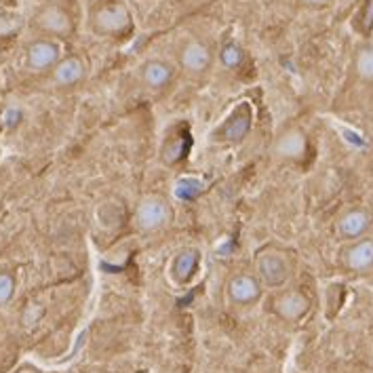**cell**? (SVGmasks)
<instances>
[{
	"label": "cell",
	"instance_id": "6da1fadb",
	"mask_svg": "<svg viewBox=\"0 0 373 373\" xmlns=\"http://www.w3.org/2000/svg\"><path fill=\"white\" fill-rule=\"evenodd\" d=\"M131 25H133L131 8L120 0L103 2L91 15V27L99 36H122L124 32L131 30Z\"/></svg>",
	"mask_w": 373,
	"mask_h": 373
},
{
	"label": "cell",
	"instance_id": "7a4b0ae2",
	"mask_svg": "<svg viewBox=\"0 0 373 373\" xmlns=\"http://www.w3.org/2000/svg\"><path fill=\"white\" fill-rule=\"evenodd\" d=\"M255 270L259 276V282L266 287H282L291 276V263L282 251L276 249H263L257 253Z\"/></svg>",
	"mask_w": 373,
	"mask_h": 373
},
{
	"label": "cell",
	"instance_id": "3957f363",
	"mask_svg": "<svg viewBox=\"0 0 373 373\" xmlns=\"http://www.w3.org/2000/svg\"><path fill=\"white\" fill-rule=\"evenodd\" d=\"M253 126V112L249 103H240L236 105L230 116L213 131V139L215 141H223V143H240L247 139V135L251 133Z\"/></svg>",
	"mask_w": 373,
	"mask_h": 373
},
{
	"label": "cell",
	"instance_id": "277c9868",
	"mask_svg": "<svg viewBox=\"0 0 373 373\" xmlns=\"http://www.w3.org/2000/svg\"><path fill=\"white\" fill-rule=\"evenodd\" d=\"M179 65L192 76H202L213 65V51L200 38H190L179 48Z\"/></svg>",
	"mask_w": 373,
	"mask_h": 373
},
{
	"label": "cell",
	"instance_id": "5b68a950",
	"mask_svg": "<svg viewBox=\"0 0 373 373\" xmlns=\"http://www.w3.org/2000/svg\"><path fill=\"white\" fill-rule=\"evenodd\" d=\"M171 219V207L162 196H148L135 209L137 228L143 232L160 230Z\"/></svg>",
	"mask_w": 373,
	"mask_h": 373
},
{
	"label": "cell",
	"instance_id": "8992f818",
	"mask_svg": "<svg viewBox=\"0 0 373 373\" xmlns=\"http://www.w3.org/2000/svg\"><path fill=\"white\" fill-rule=\"evenodd\" d=\"M373 225V213L365 207H354L348 209L339 219H337V234L346 240H356L369 232Z\"/></svg>",
	"mask_w": 373,
	"mask_h": 373
},
{
	"label": "cell",
	"instance_id": "52a82bcc",
	"mask_svg": "<svg viewBox=\"0 0 373 373\" xmlns=\"http://www.w3.org/2000/svg\"><path fill=\"white\" fill-rule=\"evenodd\" d=\"M61 59V46L59 42L51 38L36 40L27 46V67L34 72L53 70V65Z\"/></svg>",
	"mask_w": 373,
	"mask_h": 373
},
{
	"label": "cell",
	"instance_id": "ba28073f",
	"mask_svg": "<svg viewBox=\"0 0 373 373\" xmlns=\"http://www.w3.org/2000/svg\"><path fill=\"white\" fill-rule=\"evenodd\" d=\"M175 67L166 59H148L139 65V80L152 89V91H162L173 82Z\"/></svg>",
	"mask_w": 373,
	"mask_h": 373
},
{
	"label": "cell",
	"instance_id": "9c48e42d",
	"mask_svg": "<svg viewBox=\"0 0 373 373\" xmlns=\"http://www.w3.org/2000/svg\"><path fill=\"white\" fill-rule=\"evenodd\" d=\"M343 263L348 270L365 274L373 270V238L360 236L343 251Z\"/></svg>",
	"mask_w": 373,
	"mask_h": 373
},
{
	"label": "cell",
	"instance_id": "30bf717a",
	"mask_svg": "<svg viewBox=\"0 0 373 373\" xmlns=\"http://www.w3.org/2000/svg\"><path fill=\"white\" fill-rule=\"evenodd\" d=\"M228 297L238 303L247 306L261 297V282L253 274H236L228 280Z\"/></svg>",
	"mask_w": 373,
	"mask_h": 373
},
{
	"label": "cell",
	"instance_id": "8fae6325",
	"mask_svg": "<svg viewBox=\"0 0 373 373\" xmlns=\"http://www.w3.org/2000/svg\"><path fill=\"white\" fill-rule=\"evenodd\" d=\"M36 23L40 30L48 32V34H55V36H67L72 32V17L70 13L59 6V4H48L44 6L38 17H36Z\"/></svg>",
	"mask_w": 373,
	"mask_h": 373
},
{
	"label": "cell",
	"instance_id": "7c38bea8",
	"mask_svg": "<svg viewBox=\"0 0 373 373\" xmlns=\"http://www.w3.org/2000/svg\"><path fill=\"white\" fill-rule=\"evenodd\" d=\"M308 308H310L308 297L301 291H297V289L282 291L274 299V312L280 318H284V320H299L308 312Z\"/></svg>",
	"mask_w": 373,
	"mask_h": 373
},
{
	"label": "cell",
	"instance_id": "4fadbf2b",
	"mask_svg": "<svg viewBox=\"0 0 373 373\" xmlns=\"http://www.w3.org/2000/svg\"><path fill=\"white\" fill-rule=\"evenodd\" d=\"M84 61L78 55H67L53 65V82L59 86H74L84 78Z\"/></svg>",
	"mask_w": 373,
	"mask_h": 373
},
{
	"label": "cell",
	"instance_id": "5bb4252c",
	"mask_svg": "<svg viewBox=\"0 0 373 373\" xmlns=\"http://www.w3.org/2000/svg\"><path fill=\"white\" fill-rule=\"evenodd\" d=\"M306 148H308L306 135H303L299 129H289V131H284V133L276 139L274 152H276L280 158L299 160V158L306 154Z\"/></svg>",
	"mask_w": 373,
	"mask_h": 373
},
{
	"label": "cell",
	"instance_id": "9a60e30c",
	"mask_svg": "<svg viewBox=\"0 0 373 373\" xmlns=\"http://www.w3.org/2000/svg\"><path fill=\"white\" fill-rule=\"evenodd\" d=\"M198 259H200V253L196 249H183L179 251L173 261H171V274L177 282H188L194 274H196V268H198Z\"/></svg>",
	"mask_w": 373,
	"mask_h": 373
},
{
	"label": "cell",
	"instance_id": "2e32d148",
	"mask_svg": "<svg viewBox=\"0 0 373 373\" xmlns=\"http://www.w3.org/2000/svg\"><path fill=\"white\" fill-rule=\"evenodd\" d=\"M217 61L225 70H238L244 63V48L234 40H223L217 51Z\"/></svg>",
	"mask_w": 373,
	"mask_h": 373
},
{
	"label": "cell",
	"instance_id": "e0dca14e",
	"mask_svg": "<svg viewBox=\"0 0 373 373\" xmlns=\"http://www.w3.org/2000/svg\"><path fill=\"white\" fill-rule=\"evenodd\" d=\"M354 72L360 80L373 82V46L371 44L358 48V53L354 57Z\"/></svg>",
	"mask_w": 373,
	"mask_h": 373
},
{
	"label": "cell",
	"instance_id": "ac0fdd59",
	"mask_svg": "<svg viewBox=\"0 0 373 373\" xmlns=\"http://www.w3.org/2000/svg\"><path fill=\"white\" fill-rule=\"evenodd\" d=\"M15 291V280L11 274H0V303L8 301Z\"/></svg>",
	"mask_w": 373,
	"mask_h": 373
},
{
	"label": "cell",
	"instance_id": "d6986e66",
	"mask_svg": "<svg viewBox=\"0 0 373 373\" xmlns=\"http://www.w3.org/2000/svg\"><path fill=\"white\" fill-rule=\"evenodd\" d=\"M19 120H21V112H19L17 107H8V110L2 114V124H4L6 129L17 126V124H19Z\"/></svg>",
	"mask_w": 373,
	"mask_h": 373
},
{
	"label": "cell",
	"instance_id": "ffe728a7",
	"mask_svg": "<svg viewBox=\"0 0 373 373\" xmlns=\"http://www.w3.org/2000/svg\"><path fill=\"white\" fill-rule=\"evenodd\" d=\"M306 4H310V6H325V4H329L331 0H303Z\"/></svg>",
	"mask_w": 373,
	"mask_h": 373
},
{
	"label": "cell",
	"instance_id": "44dd1931",
	"mask_svg": "<svg viewBox=\"0 0 373 373\" xmlns=\"http://www.w3.org/2000/svg\"><path fill=\"white\" fill-rule=\"evenodd\" d=\"M204 2H207V0H204Z\"/></svg>",
	"mask_w": 373,
	"mask_h": 373
}]
</instances>
